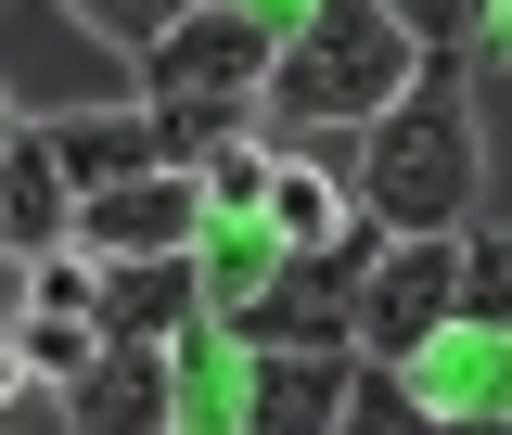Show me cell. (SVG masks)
Returning a JSON list of instances; mask_svg holds the SVG:
<instances>
[{"mask_svg": "<svg viewBox=\"0 0 512 435\" xmlns=\"http://www.w3.org/2000/svg\"><path fill=\"white\" fill-rule=\"evenodd\" d=\"M410 52H423V39H410L384 0H308V26L269 39L256 103H269V116H384V103L410 90Z\"/></svg>", "mask_w": 512, "mask_h": 435, "instance_id": "cell-1", "label": "cell"}, {"mask_svg": "<svg viewBox=\"0 0 512 435\" xmlns=\"http://www.w3.org/2000/svg\"><path fill=\"white\" fill-rule=\"evenodd\" d=\"M359 205H372L384 231H448L474 205V128L448 103V64L410 77V103L372 116V180H359Z\"/></svg>", "mask_w": 512, "mask_h": 435, "instance_id": "cell-2", "label": "cell"}, {"mask_svg": "<svg viewBox=\"0 0 512 435\" xmlns=\"http://www.w3.org/2000/svg\"><path fill=\"white\" fill-rule=\"evenodd\" d=\"M192 218H205V192H192V167H128V180H103V192H77V244L103 256H180L192 244Z\"/></svg>", "mask_w": 512, "mask_h": 435, "instance_id": "cell-3", "label": "cell"}, {"mask_svg": "<svg viewBox=\"0 0 512 435\" xmlns=\"http://www.w3.org/2000/svg\"><path fill=\"white\" fill-rule=\"evenodd\" d=\"M64 218H77V180L52 167L39 128H13V141H0V244L39 256V244H64Z\"/></svg>", "mask_w": 512, "mask_h": 435, "instance_id": "cell-4", "label": "cell"}, {"mask_svg": "<svg viewBox=\"0 0 512 435\" xmlns=\"http://www.w3.org/2000/svg\"><path fill=\"white\" fill-rule=\"evenodd\" d=\"M64 410H77V423H154V410H167V372H154L128 333H103V346H90V372L64 384Z\"/></svg>", "mask_w": 512, "mask_h": 435, "instance_id": "cell-5", "label": "cell"}, {"mask_svg": "<svg viewBox=\"0 0 512 435\" xmlns=\"http://www.w3.org/2000/svg\"><path fill=\"white\" fill-rule=\"evenodd\" d=\"M39 141H52V167L77 192L128 180V167H167V154H154V116H64V128H39Z\"/></svg>", "mask_w": 512, "mask_h": 435, "instance_id": "cell-6", "label": "cell"}, {"mask_svg": "<svg viewBox=\"0 0 512 435\" xmlns=\"http://www.w3.org/2000/svg\"><path fill=\"white\" fill-rule=\"evenodd\" d=\"M333 397H346V359L333 346H269V372H256V423H333Z\"/></svg>", "mask_w": 512, "mask_h": 435, "instance_id": "cell-7", "label": "cell"}, {"mask_svg": "<svg viewBox=\"0 0 512 435\" xmlns=\"http://www.w3.org/2000/svg\"><path fill=\"white\" fill-rule=\"evenodd\" d=\"M167 320H180V256H116V282H103V333L154 346Z\"/></svg>", "mask_w": 512, "mask_h": 435, "instance_id": "cell-8", "label": "cell"}, {"mask_svg": "<svg viewBox=\"0 0 512 435\" xmlns=\"http://www.w3.org/2000/svg\"><path fill=\"white\" fill-rule=\"evenodd\" d=\"M256 205H269V231H282L295 256H320L333 231H346V180H320V167H269Z\"/></svg>", "mask_w": 512, "mask_h": 435, "instance_id": "cell-9", "label": "cell"}, {"mask_svg": "<svg viewBox=\"0 0 512 435\" xmlns=\"http://www.w3.org/2000/svg\"><path fill=\"white\" fill-rule=\"evenodd\" d=\"M0 333H13L26 372H52V384H77V372H90V346H103V320H77V308H13Z\"/></svg>", "mask_w": 512, "mask_h": 435, "instance_id": "cell-10", "label": "cell"}, {"mask_svg": "<svg viewBox=\"0 0 512 435\" xmlns=\"http://www.w3.org/2000/svg\"><path fill=\"white\" fill-rule=\"evenodd\" d=\"M269 167H282V154H269L256 128H218V141L192 154V192H205V205H256V192H269Z\"/></svg>", "mask_w": 512, "mask_h": 435, "instance_id": "cell-11", "label": "cell"}, {"mask_svg": "<svg viewBox=\"0 0 512 435\" xmlns=\"http://www.w3.org/2000/svg\"><path fill=\"white\" fill-rule=\"evenodd\" d=\"M333 423H423V397H410V359H372V372H346Z\"/></svg>", "mask_w": 512, "mask_h": 435, "instance_id": "cell-12", "label": "cell"}, {"mask_svg": "<svg viewBox=\"0 0 512 435\" xmlns=\"http://www.w3.org/2000/svg\"><path fill=\"white\" fill-rule=\"evenodd\" d=\"M26 308H77V320H103V269H90V256H64V244H39V269H26Z\"/></svg>", "mask_w": 512, "mask_h": 435, "instance_id": "cell-13", "label": "cell"}, {"mask_svg": "<svg viewBox=\"0 0 512 435\" xmlns=\"http://www.w3.org/2000/svg\"><path fill=\"white\" fill-rule=\"evenodd\" d=\"M64 13H77V26H103L116 52H141V39H167V26H180L192 0H64Z\"/></svg>", "mask_w": 512, "mask_h": 435, "instance_id": "cell-14", "label": "cell"}, {"mask_svg": "<svg viewBox=\"0 0 512 435\" xmlns=\"http://www.w3.org/2000/svg\"><path fill=\"white\" fill-rule=\"evenodd\" d=\"M500 282H512V256H500V231H474V244H461V295H448V320H500V308H512Z\"/></svg>", "mask_w": 512, "mask_h": 435, "instance_id": "cell-15", "label": "cell"}, {"mask_svg": "<svg viewBox=\"0 0 512 435\" xmlns=\"http://www.w3.org/2000/svg\"><path fill=\"white\" fill-rule=\"evenodd\" d=\"M384 13H397L410 39H436V52H448V39H461V26H474V0H384Z\"/></svg>", "mask_w": 512, "mask_h": 435, "instance_id": "cell-16", "label": "cell"}, {"mask_svg": "<svg viewBox=\"0 0 512 435\" xmlns=\"http://www.w3.org/2000/svg\"><path fill=\"white\" fill-rule=\"evenodd\" d=\"M0 141H13V128H0Z\"/></svg>", "mask_w": 512, "mask_h": 435, "instance_id": "cell-17", "label": "cell"}]
</instances>
